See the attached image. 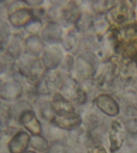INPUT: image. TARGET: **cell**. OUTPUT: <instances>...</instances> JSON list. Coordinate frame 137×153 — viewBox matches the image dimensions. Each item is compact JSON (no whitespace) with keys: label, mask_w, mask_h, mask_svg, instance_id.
Instances as JSON below:
<instances>
[{"label":"cell","mask_w":137,"mask_h":153,"mask_svg":"<svg viewBox=\"0 0 137 153\" xmlns=\"http://www.w3.org/2000/svg\"><path fill=\"white\" fill-rule=\"evenodd\" d=\"M111 150L112 151L118 150L123 143V136L119 123L115 122L112 126V130L110 133Z\"/></svg>","instance_id":"obj_12"},{"label":"cell","mask_w":137,"mask_h":153,"mask_svg":"<svg viewBox=\"0 0 137 153\" xmlns=\"http://www.w3.org/2000/svg\"><path fill=\"white\" fill-rule=\"evenodd\" d=\"M63 54L58 47H50L44 50L42 56V62L47 70H51L57 68L61 62Z\"/></svg>","instance_id":"obj_2"},{"label":"cell","mask_w":137,"mask_h":153,"mask_svg":"<svg viewBox=\"0 0 137 153\" xmlns=\"http://www.w3.org/2000/svg\"><path fill=\"white\" fill-rule=\"evenodd\" d=\"M1 126H2V124H1V122H0V128H1Z\"/></svg>","instance_id":"obj_20"},{"label":"cell","mask_w":137,"mask_h":153,"mask_svg":"<svg viewBox=\"0 0 137 153\" xmlns=\"http://www.w3.org/2000/svg\"><path fill=\"white\" fill-rule=\"evenodd\" d=\"M26 153H35V152H31V151H29V152H26Z\"/></svg>","instance_id":"obj_19"},{"label":"cell","mask_w":137,"mask_h":153,"mask_svg":"<svg viewBox=\"0 0 137 153\" xmlns=\"http://www.w3.org/2000/svg\"><path fill=\"white\" fill-rule=\"evenodd\" d=\"M30 142L32 146L39 151H44L48 149V142L45 138L39 135L34 136L30 139Z\"/></svg>","instance_id":"obj_14"},{"label":"cell","mask_w":137,"mask_h":153,"mask_svg":"<svg viewBox=\"0 0 137 153\" xmlns=\"http://www.w3.org/2000/svg\"><path fill=\"white\" fill-rule=\"evenodd\" d=\"M80 10L75 4L69 5L63 11V19L67 23H75L80 20Z\"/></svg>","instance_id":"obj_13"},{"label":"cell","mask_w":137,"mask_h":153,"mask_svg":"<svg viewBox=\"0 0 137 153\" xmlns=\"http://www.w3.org/2000/svg\"><path fill=\"white\" fill-rule=\"evenodd\" d=\"M11 117V109L7 105L0 101V122L1 124L6 122Z\"/></svg>","instance_id":"obj_16"},{"label":"cell","mask_w":137,"mask_h":153,"mask_svg":"<svg viewBox=\"0 0 137 153\" xmlns=\"http://www.w3.org/2000/svg\"><path fill=\"white\" fill-rule=\"evenodd\" d=\"M19 120L27 130L32 134L38 135L41 132V123L36 117L34 112L30 109H25L20 113Z\"/></svg>","instance_id":"obj_5"},{"label":"cell","mask_w":137,"mask_h":153,"mask_svg":"<svg viewBox=\"0 0 137 153\" xmlns=\"http://www.w3.org/2000/svg\"><path fill=\"white\" fill-rule=\"evenodd\" d=\"M41 35L43 41L47 43H58L62 40V28L58 23L50 22L43 29Z\"/></svg>","instance_id":"obj_8"},{"label":"cell","mask_w":137,"mask_h":153,"mask_svg":"<svg viewBox=\"0 0 137 153\" xmlns=\"http://www.w3.org/2000/svg\"><path fill=\"white\" fill-rule=\"evenodd\" d=\"M30 141V136L24 131H19L11 139L8 144L10 153H23L28 148Z\"/></svg>","instance_id":"obj_9"},{"label":"cell","mask_w":137,"mask_h":153,"mask_svg":"<svg viewBox=\"0 0 137 153\" xmlns=\"http://www.w3.org/2000/svg\"><path fill=\"white\" fill-rule=\"evenodd\" d=\"M8 19L10 24L15 27L20 28L27 26L35 20L32 10L28 8H20L15 10L9 15Z\"/></svg>","instance_id":"obj_1"},{"label":"cell","mask_w":137,"mask_h":153,"mask_svg":"<svg viewBox=\"0 0 137 153\" xmlns=\"http://www.w3.org/2000/svg\"><path fill=\"white\" fill-rule=\"evenodd\" d=\"M8 57L7 55L2 54L0 52V73H2L4 72L5 70L6 69L7 65V59H8Z\"/></svg>","instance_id":"obj_18"},{"label":"cell","mask_w":137,"mask_h":153,"mask_svg":"<svg viewBox=\"0 0 137 153\" xmlns=\"http://www.w3.org/2000/svg\"><path fill=\"white\" fill-rule=\"evenodd\" d=\"M75 37L73 35H68L67 37L65 39V40L63 41V45H64L65 49L67 50V51H69V50L73 48V45L75 44Z\"/></svg>","instance_id":"obj_17"},{"label":"cell","mask_w":137,"mask_h":153,"mask_svg":"<svg viewBox=\"0 0 137 153\" xmlns=\"http://www.w3.org/2000/svg\"><path fill=\"white\" fill-rule=\"evenodd\" d=\"M52 120L54 124L58 127L67 130L77 128L81 122L80 116L74 112L62 115H57L56 117H53Z\"/></svg>","instance_id":"obj_4"},{"label":"cell","mask_w":137,"mask_h":153,"mask_svg":"<svg viewBox=\"0 0 137 153\" xmlns=\"http://www.w3.org/2000/svg\"><path fill=\"white\" fill-rule=\"evenodd\" d=\"M10 35V28L8 25L3 20H0V47L8 42Z\"/></svg>","instance_id":"obj_15"},{"label":"cell","mask_w":137,"mask_h":153,"mask_svg":"<svg viewBox=\"0 0 137 153\" xmlns=\"http://www.w3.org/2000/svg\"><path fill=\"white\" fill-rule=\"evenodd\" d=\"M96 105L102 112L109 116H116L119 113L118 102L108 94L99 95L96 99Z\"/></svg>","instance_id":"obj_7"},{"label":"cell","mask_w":137,"mask_h":153,"mask_svg":"<svg viewBox=\"0 0 137 153\" xmlns=\"http://www.w3.org/2000/svg\"><path fill=\"white\" fill-rule=\"evenodd\" d=\"M51 107L57 115H62L74 112V107L65 97L59 93L54 96L52 100Z\"/></svg>","instance_id":"obj_10"},{"label":"cell","mask_w":137,"mask_h":153,"mask_svg":"<svg viewBox=\"0 0 137 153\" xmlns=\"http://www.w3.org/2000/svg\"><path fill=\"white\" fill-rule=\"evenodd\" d=\"M96 58L92 54L81 55L77 59V72L83 77H90L96 72Z\"/></svg>","instance_id":"obj_3"},{"label":"cell","mask_w":137,"mask_h":153,"mask_svg":"<svg viewBox=\"0 0 137 153\" xmlns=\"http://www.w3.org/2000/svg\"><path fill=\"white\" fill-rule=\"evenodd\" d=\"M25 48L28 55L36 56L41 53L44 48V43L39 36L32 35L25 41Z\"/></svg>","instance_id":"obj_11"},{"label":"cell","mask_w":137,"mask_h":153,"mask_svg":"<svg viewBox=\"0 0 137 153\" xmlns=\"http://www.w3.org/2000/svg\"><path fill=\"white\" fill-rule=\"evenodd\" d=\"M22 93V86L15 81L6 82L0 88V97L6 101H15L20 98Z\"/></svg>","instance_id":"obj_6"}]
</instances>
